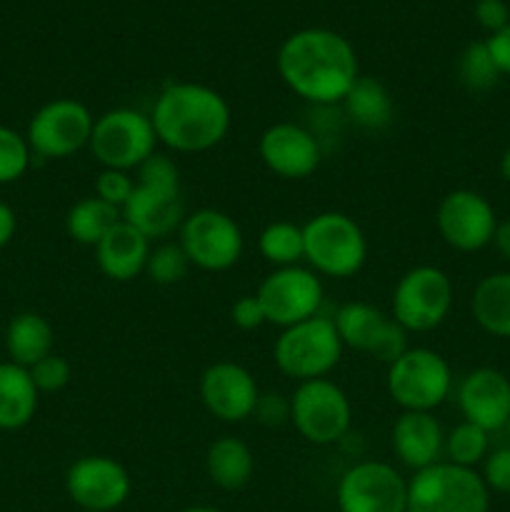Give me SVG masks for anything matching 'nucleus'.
Masks as SVG:
<instances>
[{
	"label": "nucleus",
	"instance_id": "43",
	"mask_svg": "<svg viewBox=\"0 0 510 512\" xmlns=\"http://www.w3.org/2000/svg\"><path fill=\"white\" fill-rule=\"evenodd\" d=\"M500 175H503V178L510 183V148L505 150L503 158H500Z\"/></svg>",
	"mask_w": 510,
	"mask_h": 512
},
{
	"label": "nucleus",
	"instance_id": "45",
	"mask_svg": "<svg viewBox=\"0 0 510 512\" xmlns=\"http://www.w3.org/2000/svg\"><path fill=\"white\" fill-rule=\"evenodd\" d=\"M505 430H508V435H510V420H508V425H505Z\"/></svg>",
	"mask_w": 510,
	"mask_h": 512
},
{
	"label": "nucleus",
	"instance_id": "30",
	"mask_svg": "<svg viewBox=\"0 0 510 512\" xmlns=\"http://www.w3.org/2000/svg\"><path fill=\"white\" fill-rule=\"evenodd\" d=\"M458 80L470 93H488L500 80V70L485 40H473L458 58Z\"/></svg>",
	"mask_w": 510,
	"mask_h": 512
},
{
	"label": "nucleus",
	"instance_id": "1",
	"mask_svg": "<svg viewBox=\"0 0 510 512\" xmlns=\"http://www.w3.org/2000/svg\"><path fill=\"white\" fill-rule=\"evenodd\" d=\"M275 68L290 93L315 108L343 103L360 78L358 55L350 40L328 28H303L288 35L278 50Z\"/></svg>",
	"mask_w": 510,
	"mask_h": 512
},
{
	"label": "nucleus",
	"instance_id": "42",
	"mask_svg": "<svg viewBox=\"0 0 510 512\" xmlns=\"http://www.w3.org/2000/svg\"><path fill=\"white\" fill-rule=\"evenodd\" d=\"M493 245L505 260H510V220H503V223L495 225Z\"/></svg>",
	"mask_w": 510,
	"mask_h": 512
},
{
	"label": "nucleus",
	"instance_id": "24",
	"mask_svg": "<svg viewBox=\"0 0 510 512\" xmlns=\"http://www.w3.org/2000/svg\"><path fill=\"white\" fill-rule=\"evenodd\" d=\"M53 345V325L33 310L13 315L5 328V350H8L10 363L20 368H33L38 360L48 358L53 353Z\"/></svg>",
	"mask_w": 510,
	"mask_h": 512
},
{
	"label": "nucleus",
	"instance_id": "35",
	"mask_svg": "<svg viewBox=\"0 0 510 512\" xmlns=\"http://www.w3.org/2000/svg\"><path fill=\"white\" fill-rule=\"evenodd\" d=\"M133 188L135 178L130 173H125V170L103 168L98 173V178H95V195L118 210H123V205L128 203Z\"/></svg>",
	"mask_w": 510,
	"mask_h": 512
},
{
	"label": "nucleus",
	"instance_id": "46",
	"mask_svg": "<svg viewBox=\"0 0 510 512\" xmlns=\"http://www.w3.org/2000/svg\"><path fill=\"white\" fill-rule=\"evenodd\" d=\"M80 512H95V510H80Z\"/></svg>",
	"mask_w": 510,
	"mask_h": 512
},
{
	"label": "nucleus",
	"instance_id": "31",
	"mask_svg": "<svg viewBox=\"0 0 510 512\" xmlns=\"http://www.w3.org/2000/svg\"><path fill=\"white\" fill-rule=\"evenodd\" d=\"M488 435L490 433H485L483 428L463 420L450 433H445L443 455L448 463L460 465V468H475L488 455Z\"/></svg>",
	"mask_w": 510,
	"mask_h": 512
},
{
	"label": "nucleus",
	"instance_id": "23",
	"mask_svg": "<svg viewBox=\"0 0 510 512\" xmlns=\"http://www.w3.org/2000/svg\"><path fill=\"white\" fill-rule=\"evenodd\" d=\"M205 473H208L210 483L218 485L220 490H243L245 485L253 480L255 473V455L245 440L233 438V435H223V438L213 440L205 453Z\"/></svg>",
	"mask_w": 510,
	"mask_h": 512
},
{
	"label": "nucleus",
	"instance_id": "10",
	"mask_svg": "<svg viewBox=\"0 0 510 512\" xmlns=\"http://www.w3.org/2000/svg\"><path fill=\"white\" fill-rule=\"evenodd\" d=\"M353 408L345 390L330 378L305 380L290 395V423L310 445H333L350 430Z\"/></svg>",
	"mask_w": 510,
	"mask_h": 512
},
{
	"label": "nucleus",
	"instance_id": "17",
	"mask_svg": "<svg viewBox=\"0 0 510 512\" xmlns=\"http://www.w3.org/2000/svg\"><path fill=\"white\" fill-rule=\"evenodd\" d=\"M435 225H438L440 238L450 248L460 250V253H475L493 243L498 220H495L493 205L483 195L468 188H458L450 190L440 200L438 210H435Z\"/></svg>",
	"mask_w": 510,
	"mask_h": 512
},
{
	"label": "nucleus",
	"instance_id": "22",
	"mask_svg": "<svg viewBox=\"0 0 510 512\" xmlns=\"http://www.w3.org/2000/svg\"><path fill=\"white\" fill-rule=\"evenodd\" d=\"M150 238H145L138 228L120 220L98 245H95V263L98 270L113 283H130L145 273V263L150 255Z\"/></svg>",
	"mask_w": 510,
	"mask_h": 512
},
{
	"label": "nucleus",
	"instance_id": "19",
	"mask_svg": "<svg viewBox=\"0 0 510 512\" xmlns=\"http://www.w3.org/2000/svg\"><path fill=\"white\" fill-rule=\"evenodd\" d=\"M258 155L265 168L278 178L303 180L318 170L323 148L313 130L283 120L263 130L258 140Z\"/></svg>",
	"mask_w": 510,
	"mask_h": 512
},
{
	"label": "nucleus",
	"instance_id": "21",
	"mask_svg": "<svg viewBox=\"0 0 510 512\" xmlns=\"http://www.w3.org/2000/svg\"><path fill=\"white\" fill-rule=\"evenodd\" d=\"M445 433L433 413L420 410H400L390 430V448L395 458L413 473L440 463L443 458Z\"/></svg>",
	"mask_w": 510,
	"mask_h": 512
},
{
	"label": "nucleus",
	"instance_id": "6",
	"mask_svg": "<svg viewBox=\"0 0 510 512\" xmlns=\"http://www.w3.org/2000/svg\"><path fill=\"white\" fill-rule=\"evenodd\" d=\"M88 148L100 168L133 173L158 153V135L150 115L135 108H113L95 118Z\"/></svg>",
	"mask_w": 510,
	"mask_h": 512
},
{
	"label": "nucleus",
	"instance_id": "26",
	"mask_svg": "<svg viewBox=\"0 0 510 512\" xmlns=\"http://www.w3.org/2000/svg\"><path fill=\"white\" fill-rule=\"evenodd\" d=\"M340 105L350 123L363 130H383L393 123V95L373 75H360Z\"/></svg>",
	"mask_w": 510,
	"mask_h": 512
},
{
	"label": "nucleus",
	"instance_id": "38",
	"mask_svg": "<svg viewBox=\"0 0 510 512\" xmlns=\"http://www.w3.org/2000/svg\"><path fill=\"white\" fill-rule=\"evenodd\" d=\"M230 320L238 330H258L263 328L265 323V313H263V305H260L258 295H240L238 300L233 303L230 308Z\"/></svg>",
	"mask_w": 510,
	"mask_h": 512
},
{
	"label": "nucleus",
	"instance_id": "20",
	"mask_svg": "<svg viewBox=\"0 0 510 512\" xmlns=\"http://www.w3.org/2000/svg\"><path fill=\"white\" fill-rule=\"evenodd\" d=\"M460 413L485 433L503 430L510 420V380L495 368L470 370L458 388Z\"/></svg>",
	"mask_w": 510,
	"mask_h": 512
},
{
	"label": "nucleus",
	"instance_id": "11",
	"mask_svg": "<svg viewBox=\"0 0 510 512\" xmlns=\"http://www.w3.org/2000/svg\"><path fill=\"white\" fill-rule=\"evenodd\" d=\"M178 243L190 265L205 273L230 270L245 248L240 225L218 208H200L185 215L178 228Z\"/></svg>",
	"mask_w": 510,
	"mask_h": 512
},
{
	"label": "nucleus",
	"instance_id": "33",
	"mask_svg": "<svg viewBox=\"0 0 510 512\" xmlns=\"http://www.w3.org/2000/svg\"><path fill=\"white\" fill-rule=\"evenodd\" d=\"M30 145L18 130L0 125V185L15 183L30 168Z\"/></svg>",
	"mask_w": 510,
	"mask_h": 512
},
{
	"label": "nucleus",
	"instance_id": "32",
	"mask_svg": "<svg viewBox=\"0 0 510 512\" xmlns=\"http://www.w3.org/2000/svg\"><path fill=\"white\" fill-rule=\"evenodd\" d=\"M190 268H193V265H190L188 255L183 253L178 240H175V243L165 240V243L150 248L148 263H145V273H148V278L153 280L155 285L180 283V280H185Z\"/></svg>",
	"mask_w": 510,
	"mask_h": 512
},
{
	"label": "nucleus",
	"instance_id": "12",
	"mask_svg": "<svg viewBox=\"0 0 510 512\" xmlns=\"http://www.w3.org/2000/svg\"><path fill=\"white\" fill-rule=\"evenodd\" d=\"M93 113L75 98H55L40 105L30 118L25 140L30 153L43 160H63L88 148L93 133Z\"/></svg>",
	"mask_w": 510,
	"mask_h": 512
},
{
	"label": "nucleus",
	"instance_id": "27",
	"mask_svg": "<svg viewBox=\"0 0 510 512\" xmlns=\"http://www.w3.org/2000/svg\"><path fill=\"white\" fill-rule=\"evenodd\" d=\"M470 310L485 333L510 338V273H493L480 280L473 290Z\"/></svg>",
	"mask_w": 510,
	"mask_h": 512
},
{
	"label": "nucleus",
	"instance_id": "28",
	"mask_svg": "<svg viewBox=\"0 0 510 512\" xmlns=\"http://www.w3.org/2000/svg\"><path fill=\"white\" fill-rule=\"evenodd\" d=\"M120 220H123V215L118 208L100 200L98 195H88V198H80L78 203L70 205L68 215H65V230H68L73 243L95 248Z\"/></svg>",
	"mask_w": 510,
	"mask_h": 512
},
{
	"label": "nucleus",
	"instance_id": "36",
	"mask_svg": "<svg viewBox=\"0 0 510 512\" xmlns=\"http://www.w3.org/2000/svg\"><path fill=\"white\" fill-rule=\"evenodd\" d=\"M483 483L495 493H510V445L498 448L483 460Z\"/></svg>",
	"mask_w": 510,
	"mask_h": 512
},
{
	"label": "nucleus",
	"instance_id": "18",
	"mask_svg": "<svg viewBox=\"0 0 510 512\" xmlns=\"http://www.w3.org/2000/svg\"><path fill=\"white\" fill-rule=\"evenodd\" d=\"M205 410L220 423H243L253 418L260 388L253 373L233 360H218L208 365L198 383Z\"/></svg>",
	"mask_w": 510,
	"mask_h": 512
},
{
	"label": "nucleus",
	"instance_id": "41",
	"mask_svg": "<svg viewBox=\"0 0 510 512\" xmlns=\"http://www.w3.org/2000/svg\"><path fill=\"white\" fill-rule=\"evenodd\" d=\"M15 230H18V218H15V210L10 205L0 203V250L15 238Z\"/></svg>",
	"mask_w": 510,
	"mask_h": 512
},
{
	"label": "nucleus",
	"instance_id": "40",
	"mask_svg": "<svg viewBox=\"0 0 510 512\" xmlns=\"http://www.w3.org/2000/svg\"><path fill=\"white\" fill-rule=\"evenodd\" d=\"M485 43H488V50L493 55L495 65H498L500 75H510V23L500 28L498 33L490 35Z\"/></svg>",
	"mask_w": 510,
	"mask_h": 512
},
{
	"label": "nucleus",
	"instance_id": "44",
	"mask_svg": "<svg viewBox=\"0 0 510 512\" xmlns=\"http://www.w3.org/2000/svg\"><path fill=\"white\" fill-rule=\"evenodd\" d=\"M180 512H225V510L213 508V505H193V508H185V510H180Z\"/></svg>",
	"mask_w": 510,
	"mask_h": 512
},
{
	"label": "nucleus",
	"instance_id": "16",
	"mask_svg": "<svg viewBox=\"0 0 510 512\" xmlns=\"http://www.w3.org/2000/svg\"><path fill=\"white\" fill-rule=\"evenodd\" d=\"M130 488V473L110 455H83L65 473V493L80 510H118Z\"/></svg>",
	"mask_w": 510,
	"mask_h": 512
},
{
	"label": "nucleus",
	"instance_id": "14",
	"mask_svg": "<svg viewBox=\"0 0 510 512\" xmlns=\"http://www.w3.org/2000/svg\"><path fill=\"white\" fill-rule=\"evenodd\" d=\"M335 503L340 512H405L408 480L393 465L363 460L340 475Z\"/></svg>",
	"mask_w": 510,
	"mask_h": 512
},
{
	"label": "nucleus",
	"instance_id": "5",
	"mask_svg": "<svg viewBox=\"0 0 510 512\" xmlns=\"http://www.w3.org/2000/svg\"><path fill=\"white\" fill-rule=\"evenodd\" d=\"M343 350L333 318L315 315L280 330L273 345V360L280 373L293 378L295 383H305L328 378L330 370L343 358Z\"/></svg>",
	"mask_w": 510,
	"mask_h": 512
},
{
	"label": "nucleus",
	"instance_id": "2",
	"mask_svg": "<svg viewBox=\"0 0 510 512\" xmlns=\"http://www.w3.org/2000/svg\"><path fill=\"white\" fill-rule=\"evenodd\" d=\"M158 143L175 153H205L228 135L233 115L215 88L193 80L168 83L150 108Z\"/></svg>",
	"mask_w": 510,
	"mask_h": 512
},
{
	"label": "nucleus",
	"instance_id": "29",
	"mask_svg": "<svg viewBox=\"0 0 510 512\" xmlns=\"http://www.w3.org/2000/svg\"><path fill=\"white\" fill-rule=\"evenodd\" d=\"M258 250L273 268H290L305 260L303 225L290 220H273L258 235Z\"/></svg>",
	"mask_w": 510,
	"mask_h": 512
},
{
	"label": "nucleus",
	"instance_id": "9",
	"mask_svg": "<svg viewBox=\"0 0 510 512\" xmlns=\"http://www.w3.org/2000/svg\"><path fill=\"white\" fill-rule=\"evenodd\" d=\"M453 283L435 265H415L400 275L390 300V315L405 333H430L448 318Z\"/></svg>",
	"mask_w": 510,
	"mask_h": 512
},
{
	"label": "nucleus",
	"instance_id": "3",
	"mask_svg": "<svg viewBox=\"0 0 510 512\" xmlns=\"http://www.w3.org/2000/svg\"><path fill=\"white\" fill-rule=\"evenodd\" d=\"M120 215L150 240L178 233L185 213L180 203V170L173 158L153 153L135 170V188Z\"/></svg>",
	"mask_w": 510,
	"mask_h": 512
},
{
	"label": "nucleus",
	"instance_id": "25",
	"mask_svg": "<svg viewBox=\"0 0 510 512\" xmlns=\"http://www.w3.org/2000/svg\"><path fill=\"white\" fill-rule=\"evenodd\" d=\"M38 388L28 368L0 363V430H20L35 418Z\"/></svg>",
	"mask_w": 510,
	"mask_h": 512
},
{
	"label": "nucleus",
	"instance_id": "39",
	"mask_svg": "<svg viewBox=\"0 0 510 512\" xmlns=\"http://www.w3.org/2000/svg\"><path fill=\"white\" fill-rule=\"evenodd\" d=\"M475 20L480 23V28L493 35L510 23V10L505 0H478L475 3Z\"/></svg>",
	"mask_w": 510,
	"mask_h": 512
},
{
	"label": "nucleus",
	"instance_id": "4",
	"mask_svg": "<svg viewBox=\"0 0 510 512\" xmlns=\"http://www.w3.org/2000/svg\"><path fill=\"white\" fill-rule=\"evenodd\" d=\"M305 260L313 273L325 278H353L368 260V240L350 215L325 210L303 225Z\"/></svg>",
	"mask_w": 510,
	"mask_h": 512
},
{
	"label": "nucleus",
	"instance_id": "15",
	"mask_svg": "<svg viewBox=\"0 0 510 512\" xmlns=\"http://www.w3.org/2000/svg\"><path fill=\"white\" fill-rule=\"evenodd\" d=\"M333 323L343 348L358 350L385 365L393 363L410 348L408 333L395 323L393 315L363 300L340 305L338 313L333 315Z\"/></svg>",
	"mask_w": 510,
	"mask_h": 512
},
{
	"label": "nucleus",
	"instance_id": "8",
	"mask_svg": "<svg viewBox=\"0 0 510 512\" xmlns=\"http://www.w3.org/2000/svg\"><path fill=\"white\" fill-rule=\"evenodd\" d=\"M385 385L400 410L433 413L450 395L453 373L448 360L438 350L408 348L388 365Z\"/></svg>",
	"mask_w": 510,
	"mask_h": 512
},
{
	"label": "nucleus",
	"instance_id": "13",
	"mask_svg": "<svg viewBox=\"0 0 510 512\" xmlns=\"http://www.w3.org/2000/svg\"><path fill=\"white\" fill-rule=\"evenodd\" d=\"M255 295L263 305L265 323L283 330L320 315L323 283H320V275L313 273L308 265H290V268L270 270L260 280Z\"/></svg>",
	"mask_w": 510,
	"mask_h": 512
},
{
	"label": "nucleus",
	"instance_id": "34",
	"mask_svg": "<svg viewBox=\"0 0 510 512\" xmlns=\"http://www.w3.org/2000/svg\"><path fill=\"white\" fill-rule=\"evenodd\" d=\"M28 373H30V378H33L38 393H58V390H63L65 385L70 383V375H73V370H70L68 360L60 358V355H55V353H50L48 358L38 360L33 368H28Z\"/></svg>",
	"mask_w": 510,
	"mask_h": 512
},
{
	"label": "nucleus",
	"instance_id": "7",
	"mask_svg": "<svg viewBox=\"0 0 510 512\" xmlns=\"http://www.w3.org/2000/svg\"><path fill=\"white\" fill-rule=\"evenodd\" d=\"M488 488L473 468L440 460L408 480L405 512H488Z\"/></svg>",
	"mask_w": 510,
	"mask_h": 512
},
{
	"label": "nucleus",
	"instance_id": "37",
	"mask_svg": "<svg viewBox=\"0 0 510 512\" xmlns=\"http://www.w3.org/2000/svg\"><path fill=\"white\" fill-rule=\"evenodd\" d=\"M253 418L268 428H280V425L290 423V398L280 393H260Z\"/></svg>",
	"mask_w": 510,
	"mask_h": 512
}]
</instances>
